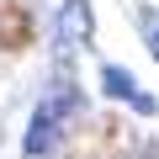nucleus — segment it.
<instances>
[{"label": "nucleus", "mask_w": 159, "mask_h": 159, "mask_svg": "<svg viewBox=\"0 0 159 159\" xmlns=\"http://www.w3.org/2000/svg\"><path fill=\"white\" fill-rule=\"evenodd\" d=\"M74 106H80V96L58 80V90H48L43 106L32 111V127H27V138H21V154H27V159H43V154L58 143V127H64V117H69Z\"/></svg>", "instance_id": "obj_1"}, {"label": "nucleus", "mask_w": 159, "mask_h": 159, "mask_svg": "<svg viewBox=\"0 0 159 159\" xmlns=\"http://www.w3.org/2000/svg\"><path fill=\"white\" fill-rule=\"evenodd\" d=\"M96 32V16H90V0H58V48L74 53L85 48Z\"/></svg>", "instance_id": "obj_2"}, {"label": "nucleus", "mask_w": 159, "mask_h": 159, "mask_svg": "<svg viewBox=\"0 0 159 159\" xmlns=\"http://www.w3.org/2000/svg\"><path fill=\"white\" fill-rule=\"evenodd\" d=\"M101 90H106L111 101H127V106H133L138 80H133V69H122V64H101Z\"/></svg>", "instance_id": "obj_3"}, {"label": "nucleus", "mask_w": 159, "mask_h": 159, "mask_svg": "<svg viewBox=\"0 0 159 159\" xmlns=\"http://www.w3.org/2000/svg\"><path fill=\"white\" fill-rule=\"evenodd\" d=\"M133 111H138V117H154V111H159V101H154V96H143V90H138V96H133Z\"/></svg>", "instance_id": "obj_4"}, {"label": "nucleus", "mask_w": 159, "mask_h": 159, "mask_svg": "<svg viewBox=\"0 0 159 159\" xmlns=\"http://www.w3.org/2000/svg\"><path fill=\"white\" fill-rule=\"evenodd\" d=\"M148 53L159 58V21H148Z\"/></svg>", "instance_id": "obj_5"}]
</instances>
